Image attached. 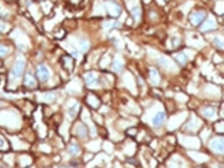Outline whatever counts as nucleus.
<instances>
[{
    "mask_svg": "<svg viewBox=\"0 0 224 168\" xmlns=\"http://www.w3.org/2000/svg\"><path fill=\"white\" fill-rule=\"evenodd\" d=\"M5 29H7V26H5V24H4L2 21H0V31H4Z\"/></svg>",
    "mask_w": 224,
    "mask_h": 168,
    "instance_id": "obj_21",
    "label": "nucleus"
},
{
    "mask_svg": "<svg viewBox=\"0 0 224 168\" xmlns=\"http://www.w3.org/2000/svg\"><path fill=\"white\" fill-rule=\"evenodd\" d=\"M201 112H202V116L206 118H213L215 116V109L211 107H205V108H202Z\"/></svg>",
    "mask_w": 224,
    "mask_h": 168,
    "instance_id": "obj_6",
    "label": "nucleus"
},
{
    "mask_svg": "<svg viewBox=\"0 0 224 168\" xmlns=\"http://www.w3.org/2000/svg\"><path fill=\"white\" fill-rule=\"evenodd\" d=\"M3 144H5V143H4V140H3V139H0V149H3V148H4Z\"/></svg>",
    "mask_w": 224,
    "mask_h": 168,
    "instance_id": "obj_22",
    "label": "nucleus"
},
{
    "mask_svg": "<svg viewBox=\"0 0 224 168\" xmlns=\"http://www.w3.org/2000/svg\"><path fill=\"white\" fill-rule=\"evenodd\" d=\"M77 108H78V107H77V105H74V108H73V109H71V110H69V117H71V118H74V117H76V112H77Z\"/></svg>",
    "mask_w": 224,
    "mask_h": 168,
    "instance_id": "obj_19",
    "label": "nucleus"
},
{
    "mask_svg": "<svg viewBox=\"0 0 224 168\" xmlns=\"http://www.w3.org/2000/svg\"><path fill=\"white\" fill-rule=\"evenodd\" d=\"M176 59H177V60H178L181 64H185V63L187 62V58L185 57L183 54H179V55H177V57H176Z\"/></svg>",
    "mask_w": 224,
    "mask_h": 168,
    "instance_id": "obj_17",
    "label": "nucleus"
},
{
    "mask_svg": "<svg viewBox=\"0 0 224 168\" xmlns=\"http://www.w3.org/2000/svg\"><path fill=\"white\" fill-rule=\"evenodd\" d=\"M216 27V23H215V21L214 19H209V21H206L205 22V24H202V27H201V31H209V30H211V29H215Z\"/></svg>",
    "mask_w": 224,
    "mask_h": 168,
    "instance_id": "obj_7",
    "label": "nucleus"
},
{
    "mask_svg": "<svg viewBox=\"0 0 224 168\" xmlns=\"http://www.w3.org/2000/svg\"><path fill=\"white\" fill-rule=\"evenodd\" d=\"M68 151L71 153V155H78L79 154V146L77 144H69Z\"/></svg>",
    "mask_w": 224,
    "mask_h": 168,
    "instance_id": "obj_11",
    "label": "nucleus"
},
{
    "mask_svg": "<svg viewBox=\"0 0 224 168\" xmlns=\"http://www.w3.org/2000/svg\"><path fill=\"white\" fill-rule=\"evenodd\" d=\"M214 44H216L220 49L223 48V44H221V41H220V39H214Z\"/></svg>",
    "mask_w": 224,
    "mask_h": 168,
    "instance_id": "obj_20",
    "label": "nucleus"
},
{
    "mask_svg": "<svg viewBox=\"0 0 224 168\" xmlns=\"http://www.w3.org/2000/svg\"><path fill=\"white\" fill-rule=\"evenodd\" d=\"M8 53H9V49H8L5 45H0V58H2V57H5Z\"/></svg>",
    "mask_w": 224,
    "mask_h": 168,
    "instance_id": "obj_16",
    "label": "nucleus"
},
{
    "mask_svg": "<svg viewBox=\"0 0 224 168\" xmlns=\"http://www.w3.org/2000/svg\"><path fill=\"white\" fill-rule=\"evenodd\" d=\"M135 132H136V130H135V129H133V130H130V131H128V134H130V135H135Z\"/></svg>",
    "mask_w": 224,
    "mask_h": 168,
    "instance_id": "obj_23",
    "label": "nucleus"
},
{
    "mask_svg": "<svg viewBox=\"0 0 224 168\" xmlns=\"http://www.w3.org/2000/svg\"><path fill=\"white\" fill-rule=\"evenodd\" d=\"M36 75L38 77L40 81H48L50 78V71H49V68L45 66V64H38L37 66V69H36Z\"/></svg>",
    "mask_w": 224,
    "mask_h": 168,
    "instance_id": "obj_1",
    "label": "nucleus"
},
{
    "mask_svg": "<svg viewBox=\"0 0 224 168\" xmlns=\"http://www.w3.org/2000/svg\"><path fill=\"white\" fill-rule=\"evenodd\" d=\"M23 69H24V60L18 58L17 62H16L14 68H13V71H12L13 77H14V78H19L22 76V73H23Z\"/></svg>",
    "mask_w": 224,
    "mask_h": 168,
    "instance_id": "obj_2",
    "label": "nucleus"
},
{
    "mask_svg": "<svg viewBox=\"0 0 224 168\" xmlns=\"http://www.w3.org/2000/svg\"><path fill=\"white\" fill-rule=\"evenodd\" d=\"M24 85L27 87H35L36 86V82L35 78L31 76V73H26V78H24Z\"/></svg>",
    "mask_w": 224,
    "mask_h": 168,
    "instance_id": "obj_8",
    "label": "nucleus"
},
{
    "mask_svg": "<svg viewBox=\"0 0 224 168\" xmlns=\"http://www.w3.org/2000/svg\"><path fill=\"white\" fill-rule=\"evenodd\" d=\"M85 78H86V83H87L89 86H92L95 82H97V76H96L95 73H92V72L87 73V75L85 76Z\"/></svg>",
    "mask_w": 224,
    "mask_h": 168,
    "instance_id": "obj_9",
    "label": "nucleus"
},
{
    "mask_svg": "<svg viewBox=\"0 0 224 168\" xmlns=\"http://www.w3.org/2000/svg\"><path fill=\"white\" fill-rule=\"evenodd\" d=\"M205 18V13L204 12H195L191 16V23L195 26H199Z\"/></svg>",
    "mask_w": 224,
    "mask_h": 168,
    "instance_id": "obj_4",
    "label": "nucleus"
},
{
    "mask_svg": "<svg viewBox=\"0 0 224 168\" xmlns=\"http://www.w3.org/2000/svg\"><path fill=\"white\" fill-rule=\"evenodd\" d=\"M54 99H55V95H54V94H51V92H49V94H46V95H45V100H46L48 103H51Z\"/></svg>",
    "mask_w": 224,
    "mask_h": 168,
    "instance_id": "obj_18",
    "label": "nucleus"
},
{
    "mask_svg": "<svg viewBox=\"0 0 224 168\" xmlns=\"http://www.w3.org/2000/svg\"><path fill=\"white\" fill-rule=\"evenodd\" d=\"M150 77H151V81H152L154 85H158L159 81H160V77H159V73H158L156 69H151L150 71Z\"/></svg>",
    "mask_w": 224,
    "mask_h": 168,
    "instance_id": "obj_10",
    "label": "nucleus"
},
{
    "mask_svg": "<svg viewBox=\"0 0 224 168\" xmlns=\"http://www.w3.org/2000/svg\"><path fill=\"white\" fill-rule=\"evenodd\" d=\"M131 13H132V16L135 17L136 21H140V17H141V9H140V7H135V8H132Z\"/></svg>",
    "mask_w": 224,
    "mask_h": 168,
    "instance_id": "obj_14",
    "label": "nucleus"
},
{
    "mask_svg": "<svg viewBox=\"0 0 224 168\" xmlns=\"http://www.w3.org/2000/svg\"><path fill=\"white\" fill-rule=\"evenodd\" d=\"M0 107H2V103H0Z\"/></svg>",
    "mask_w": 224,
    "mask_h": 168,
    "instance_id": "obj_24",
    "label": "nucleus"
},
{
    "mask_svg": "<svg viewBox=\"0 0 224 168\" xmlns=\"http://www.w3.org/2000/svg\"><path fill=\"white\" fill-rule=\"evenodd\" d=\"M106 7H108V9H109V13L113 17H118L119 14H120V7L117 4V3H114V2H108L106 3Z\"/></svg>",
    "mask_w": 224,
    "mask_h": 168,
    "instance_id": "obj_3",
    "label": "nucleus"
},
{
    "mask_svg": "<svg viewBox=\"0 0 224 168\" xmlns=\"http://www.w3.org/2000/svg\"><path fill=\"white\" fill-rule=\"evenodd\" d=\"M164 119H165V113L164 112H159V113H156L155 116H154V118H152V124L154 126H160L163 122H164Z\"/></svg>",
    "mask_w": 224,
    "mask_h": 168,
    "instance_id": "obj_5",
    "label": "nucleus"
},
{
    "mask_svg": "<svg viewBox=\"0 0 224 168\" xmlns=\"http://www.w3.org/2000/svg\"><path fill=\"white\" fill-rule=\"evenodd\" d=\"M122 68H123V62H120L119 58H117V60L113 63V69H114V71H117V72H119Z\"/></svg>",
    "mask_w": 224,
    "mask_h": 168,
    "instance_id": "obj_15",
    "label": "nucleus"
},
{
    "mask_svg": "<svg viewBox=\"0 0 224 168\" xmlns=\"http://www.w3.org/2000/svg\"><path fill=\"white\" fill-rule=\"evenodd\" d=\"M78 46H79V50H81L82 53H85V51L89 50L90 44H89V41H86V40H81L79 43H78Z\"/></svg>",
    "mask_w": 224,
    "mask_h": 168,
    "instance_id": "obj_12",
    "label": "nucleus"
},
{
    "mask_svg": "<svg viewBox=\"0 0 224 168\" xmlns=\"http://www.w3.org/2000/svg\"><path fill=\"white\" fill-rule=\"evenodd\" d=\"M77 134H78L81 137H86V135H87L86 126H85V124H79L78 127H77Z\"/></svg>",
    "mask_w": 224,
    "mask_h": 168,
    "instance_id": "obj_13",
    "label": "nucleus"
}]
</instances>
